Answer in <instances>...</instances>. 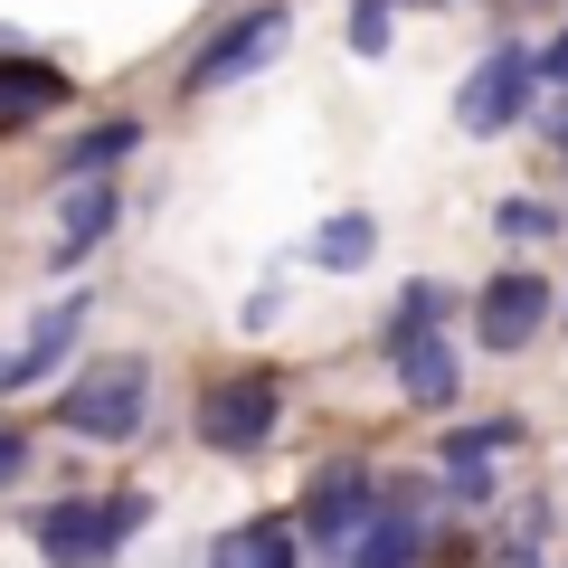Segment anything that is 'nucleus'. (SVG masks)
<instances>
[{
	"label": "nucleus",
	"mask_w": 568,
	"mask_h": 568,
	"mask_svg": "<svg viewBox=\"0 0 568 568\" xmlns=\"http://www.w3.org/2000/svg\"><path fill=\"white\" fill-rule=\"evenodd\" d=\"M142 521H152V493H58L29 511V549L48 568H104L133 549Z\"/></svg>",
	"instance_id": "f257e3e1"
},
{
	"label": "nucleus",
	"mask_w": 568,
	"mask_h": 568,
	"mask_svg": "<svg viewBox=\"0 0 568 568\" xmlns=\"http://www.w3.org/2000/svg\"><path fill=\"white\" fill-rule=\"evenodd\" d=\"M142 398H152V361L104 351L95 369H77V379H67L58 426H67V436H85V446H133V436H142Z\"/></svg>",
	"instance_id": "f03ea898"
},
{
	"label": "nucleus",
	"mask_w": 568,
	"mask_h": 568,
	"mask_svg": "<svg viewBox=\"0 0 568 568\" xmlns=\"http://www.w3.org/2000/svg\"><path fill=\"white\" fill-rule=\"evenodd\" d=\"M379 511H388V484H379L369 465H323V474L304 484V511H294V530H304V549H313V559H332V568H342L351 549H361V530L379 521Z\"/></svg>",
	"instance_id": "7ed1b4c3"
},
{
	"label": "nucleus",
	"mask_w": 568,
	"mask_h": 568,
	"mask_svg": "<svg viewBox=\"0 0 568 568\" xmlns=\"http://www.w3.org/2000/svg\"><path fill=\"white\" fill-rule=\"evenodd\" d=\"M200 446L209 455H256V446H275V426H284V388L265 379V369H237V379H209V398H200Z\"/></svg>",
	"instance_id": "20e7f679"
},
{
	"label": "nucleus",
	"mask_w": 568,
	"mask_h": 568,
	"mask_svg": "<svg viewBox=\"0 0 568 568\" xmlns=\"http://www.w3.org/2000/svg\"><path fill=\"white\" fill-rule=\"evenodd\" d=\"M530 95H540V58H530L521 39H493L484 67L455 85V123H465V133H511V123L530 114Z\"/></svg>",
	"instance_id": "39448f33"
},
{
	"label": "nucleus",
	"mask_w": 568,
	"mask_h": 568,
	"mask_svg": "<svg viewBox=\"0 0 568 568\" xmlns=\"http://www.w3.org/2000/svg\"><path fill=\"white\" fill-rule=\"evenodd\" d=\"M284 29H294V10H284V0H256V10H237V20H227L219 39H209L200 58L181 67V95H219V85L256 77V67L284 48Z\"/></svg>",
	"instance_id": "423d86ee"
},
{
	"label": "nucleus",
	"mask_w": 568,
	"mask_h": 568,
	"mask_svg": "<svg viewBox=\"0 0 568 568\" xmlns=\"http://www.w3.org/2000/svg\"><path fill=\"white\" fill-rule=\"evenodd\" d=\"M549 313H559V284L530 275V265H503V275H484V294H474V332H484V351H530L549 332Z\"/></svg>",
	"instance_id": "0eeeda50"
},
{
	"label": "nucleus",
	"mask_w": 568,
	"mask_h": 568,
	"mask_svg": "<svg viewBox=\"0 0 568 568\" xmlns=\"http://www.w3.org/2000/svg\"><path fill=\"white\" fill-rule=\"evenodd\" d=\"M123 219V190L114 181H58V246H48V275H77Z\"/></svg>",
	"instance_id": "6e6552de"
},
{
	"label": "nucleus",
	"mask_w": 568,
	"mask_h": 568,
	"mask_svg": "<svg viewBox=\"0 0 568 568\" xmlns=\"http://www.w3.org/2000/svg\"><path fill=\"white\" fill-rule=\"evenodd\" d=\"M95 323V304H85V294H67V304H48L39 323H29V342L10 351V361H0V388H39L48 369L67 361V351H77V332Z\"/></svg>",
	"instance_id": "1a4fd4ad"
},
{
	"label": "nucleus",
	"mask_w": 568,
	"mask_h": 568,
	"mask_svg": "<svg viewBox=\"0 0 568 568\" xmlns=\"http://www.w3.org/2000/svg\"><path fill=\"white\" fill-rule=\"evenodd\" d=\"M388 361H398L407 407H455V388H465V361L446 332H407V342H388Z\"/></svg>",
	"instance_id": "9d476101"
},
{
	"label": "nucleus",
	"mask_w": 568,
	"mask_h": 568,
	"mask_svg": "<svg viewBox=\"0 0 568 568\" xmlns=\"http://www.w3.org/2000/svg\"><path fill=\"white\" fill-rule=\"evenodd\" d=\"M503 446H521V426H511V417L455 426V436H446V493H455V503H493V455H503Z\"/></svg>",
	"instance_id": "9b49d317"
},
{
	"label": "nucleus",
	"mask_w": 568,
	"mask_h": 568,
	"mask_svg": "<svg viewBox=\"0 0 568 568\" xmlns=\"http://www.w3.org/2000/svg\"><path fill=\"white\" fill-rule=\"evenodd\" d=\"M417 503H426V493H388V511L361 530V549H351L342 568H417V559H426V521H417Z\"/></svg>",
	"instance_id": "f8f14e48"
},
{
	"label": "nucleus",
	"mask_w": 568,
	"mask_h": 568,
	"mask_svg": "<svg viewBox=\"0 0 568 568\" xmlns=\"http://www.w3.org/2000/svg\"><path fill=\"white\" fill-rule=\"evenodd\" d=\"M209 568H304V530L294 521H237L209 549Z\"/></svg>",
	"instance_id": "ddd939ff"
},
{
	"label": "nucleus",
	"mask_w": 568,
	"mask_h": 568,
	"mask_svg": "<svg viewBox=\"0 0 568 568\" xmlns=\"http://www.w3.org/2000/svg\"><path fill=\"white\" fill-rule=\"evenodd\" d=\"M48 104H67V77L48 58H0V133L29 114H48Z\"/></svg>",
	"instance_id": "4468645a"
},
{
	"label": "nucleus",
	"mask_w": 568,
	"mask_h": 568,
	"mask_svg": "<svg viewBox=\"0 0 568 568\" xmlns=\"http://www.w3.org/2000/svg\"><path fill=\"white\" fill-rule=\"evenodd\" d=\"M313 265H323V275H361L369 256H379V219H369V209H342V219H323L313 227V246H304Z\"/></svg>",
	"instance_id": "2eb2a0df"
},
{
	"label": "nucleus",
	"mask_w": 568,
	"mask_h": 568,
	"mask_svg": "<svg viewBox=\"0 0 568 568\" xmlns=\"http://www.w3.org/2000/svg\"><path fill=\"white\" fill-rule=\"evenodd\" d=\"M133 142H142V123H85V133L58 152V181H95V171L114 181V162L133 152Z\"/></svg>",
	"instance_id": "dca6fc26"
},
{
	"label": "nucleus",
	"mask_w": 568,
	"mask_h": 568,
	"mask_svg": "<svg viewBox=\"0 0 568 568\" xmlns=\"http://www.w3.org/2000/svg\"><path fill=\"white\" fill-rule=\"evenodd\" d=\"M446 304H455L446 284H407L398 304H388V342H407V332H436V323H446Z\"/></svg>",
	"instance_id": "f3484780"
},
{
	"label": "nucleus",
	"mask_w": 568,
	"mask_h": 568,
	"mask_svg": "<svg viewBox=\"0 0 568 568\" xmlns=\"http://www.w3.org/2000/svg\"><path fill=\"white\" fill-rule=\"evenodd\" d=\"M493 227L521 237V246H559V209H549V200H503V209H493Z\"/></svg>",
	"instance_id": "a211bd4d"
},
{
	"label": "nucleus",
	"mask_w": 568,
	"mask_h": 568,
	"mask_svg": "<svg viewBox=\"0 0 568 568\" xmlns=\"http://www.w3.org/2000/svg\"><path fill=\"white\" fill-rule=\"evenodd\" d=\"M351 48H361V58L388 48V0H361V10H351Z\"/></svg>",
	"instance_id": "6ab92c4d"
},
{
	"label": "nucleus",
	"mask_w": 568,
	"mask_h": 568,
	"mask_svg": "<svg viewBox=\"0 0 568 568\" xmlns=\"http://www.w3.org/2000/svg\"><path fill=\"white\" fill-rule=\"evenodd\" d=\"M0 484H29V436H10V426H0Z\"/></svg>",
	"instance_id": "aec40b11"
},
{
	"label": "nucleus",
	"mask_w": 568,
	"mask_h": 568,
	"mask_svg": "<svg viewBox=\"0 0 568 568\" xmlns=\"http://www.w3.org/2000/svg\"><path fill=\"white\" fill-rule=\"evenodd\" d=\"M540 85H559V95H568V29L540 48Z\"/></svg>",
	"instance_id": "412c9836"
},
{
	"label": "nucleus",
	"mask_w": 568,
	"mask_h": 568,
	"mask_svg": "<svg viewBox=\"0 0 568 568\" xmlns=\"http://www.w3.org/2000/svg\"><path fill=\"white\" fill-rule=\"evenodd\" d=\"M549 142H559V162H568V95L549 104Z\"/></svg>",
	"instance_id": "4be33fe9"
}]
</instances>
